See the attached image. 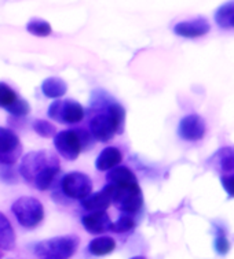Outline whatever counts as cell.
Masks as SVG:
<instances>
[{
    "mask_svg": "<svg viewBox=\"0 0 234 259\" xmlns=\"http://www.w3.org/2000/svg\"><path fill=\"white\" fill-rule=\"evenodd\" d=\"M210 29L211 26L206 18H194L191 21H183L177 24L174 28V32L182 37L196 38L206 36L210 32Z\"/></svg>",
    "mask_w": 234,
    "mask_h": 259,
    "instance_id": "cell-12",
    "label": "cell"
},
{
    "mask_svg": "<svg viewBox=\"0 0 234 259\" xmlns=\"http://www.w3.org/2000/svg\"><path fill=\"white\" fill-rule=\"evenodd\" d=\"M6 110H7L10 114H13V115L24 117V115L29 114V111H30V106L26 103V100L21 99V98H17V100H15L14 103L10 104Z\"/></svg>",
    "mask_w": 234,
    "mask_h": 259,
    "instance_id": "cell-27",
    "label": "cell"
},
{
    "mask_svg": "<svg viewBox=\"0 0 234 259\" xmlns=\"http://www.w3.org/2000/svg\"><path fill=\"white\" fill-rule=\"evenodd\" d=\"M121 159H123V154L120 152V150H117L116 147H106L96 158L95 166L101 171H106L116 167Z\"/></svg>",
    "mask_w": 234,
    "mask_h": 259,
    "instance_id": "cell-14",
    "label": "cell"
},
{
    "mask_svg": "<svg viewBox=\"0 0 234 259\" xmlns=\"http://www.w3.org/2000/svg\"><path fill=\"white\" fill-rule=\"evenodd\" d=\"M62 191L68 198L83 200L88 195H91L92 191V183L90 177L80 171H72L68 173L62 179Z\"/></svg>",
    "mask_w": 234,
    "mask_h": 259,
    "instance_id": "cell-7",
    "label": "cell"
},
{
    "mask_svg": "<svg viewBox=\"0 0 234 259\" xmlns=\"http://www.w3.org/2000/svg\"><path fill=\"white\" fill-rule=\"evenodd\" d=\"M42 91H43V94L47 98H50V99H58V98H61V96L66 94L68 85L61 78L51 77V78H47V80L43 81Z\"/></svg>",
    "mask_w": 234,
    "mask_h": 259,
    "instance_id": "cell-17",
    "label": "cell"
},
{
    "mask_svg": "<svg viewBox=\"0 0 234 259\" xmlns=\"http://www.w3.org/2000/svg\"><path fill=\"white\" fill-rule=\"evenodd\" d=\"M131 259H146V258L142 256V255H138V256H134V258H131Z\"/></svg>",
    "mask_w": 234,
    "mask_h": 259,
    "instance_id": "cell-30",
    "label": "cell"
},
{
    "mask_svg": "<svg viewBox=\"0 0 234 259\" xmlns=\"http://www.w3.org/2000/svg\"><path fill=\"white\" fill-rule=\"evenodd\" d=\"M15 245V233L5 214L0 212V248L2 250H13Z\"/></svg>",
    "mask_w": 234,
    "mask_h": 259,
    "instance_id": "cell-16",
    "label": "cell"
},
{
    "mask_svg": "<svg viewBox=\"0 0 234 259\" xmlns=\"http://www.w3.org/2000/svg\"><path fill=\"white\" fill-rule=\"evenodd\" d=\"M48 117L63 123H77L84 118V109L75 100H55L48 107Z\"/></svg>",
    "mask_w": 234,
    "mask_h": 259,
    "instance_id": "cell-5",
    "label": "cell"
},
{
    "mask_svg": "<svg viewBox=\"0 0 234 259\" xmlns=\"http://www.w3.org/2000/svg\"><path fill=\"white\" fill-rule=\"evenodd\" d=\"M54 146L66 160H75L80 155L81 148L84 146L80 131H63L55 135Z\"/></svg>",
    "mask_w": 234,
    "mask_h": 259,
    "instance_id": "cell-6",
    "label": "cell"
},
{
    "mask_svg": "<svg viewBox=\"0 0 234 259\" xmlns=\"http://www.w3.org/2000/svg\"><path fill=\"white\" fill-rule=\"evenodd\" d=\"M115 187V198L113 203H116L121 211L127 212V214H135L137 211L141 210L144 198H142V192H141V187L138 183L132 185H125V187Z\"/></svg>",
    "mask_w": 234,
    "mask_h": 259,
    "instance_id": "cell-4",
    "label": "cell"
},
{
    "mask_svg": "<svg viewBox=\"0 0 234 259\" xmlns=\"http://www.w3.org/2000/svg\"><path fill=\"white\" fill-rule=\"evenodd\" d=\"M234 18V2H229L216 11L215 19L220 26H229L231 25V19Z\"/></svg>",
    "mask_w": 234,
    "mask_h": 259,
    "instance_id": "cell-21",
    "label": "cell"
},
{
    "mask_svg": "<svg viewBox=\"0 0 234 259\" xmlns=\"http://www.w3.org/2000/svg\"><path fill=\"white\" fill-rule=\"evenodd\" d=\"M108 180H109L110 184H115L117 187H125V185H132L137 181L135 175L125 166H116L112 170H109L108 173Z\"/></svg>",
    "mask_w": 234,
    "mask_h": 259,
    "instance_id": "cell-15",
    "label": "cell"
},
{
    "mask_svg": "<svg viewBox=\"0 0 234 259\" xmlns=\"http://www.w3.org/2000/svg\"><path fill=\"white\" fill-rule=\"evenodd\" d=\"M79 239L76 236H58L40 241L35 247L39 259H71L76 252Z\"/></svg>",
    "mask_w": 234,
    "mask_h": 259,
    "instance_id": "cell-1",
    "label": "cell"
},
{
    "mask_svg": "<svg viewBox=\"0 0 234 259\" xmlns=\"http://www.w3.org/2000/svg\"><path fill=\"white\" fill-rule=\"evenodd\" d=\"M11 211L18 220L19 225L28 229L36 228L44 218L43 204L40 203V200L30 196H22L17 199L11 206Z\"/></svg>",
    "mask_w": 234,
    "mask_h": 259,
    "instance_id": "cell-2",
    "label": "cell"
},
{
    "mask_svg": "<svg viewBox=\"0 0 234 259\" xmlns=\"http://www.w3.org/2000/svg\"><path fill=\"white\" fill-rule=\"evenodd\" d=\"M219 166L223 171H234V147H227L220 150Z\"/></svg>",
    "mask_w": 234,
    "mask_h": 259,
    "instance_id": "cell-22",
    "label": "cell"
},
{
    "mask_svg": "<svg viewBox=\"0 0 234 259\" xmlns=\"http://www.w3.org/2000/svg\"><path fill=\"white\" fill-rule=\"evenodd\" d=\"M26 30L29 33L38 36V37H46V36H50L51 32H53L51 25L44 19H32V21H29L28 25H26Z\"/></svg>",
    "mask_w": 234,
    "mask_h": 259,
    "instance_id": "cell-20",
    "label": "cell"
},
{
    "mask_svg": "<svg viewBox=\"0 0 234 259\" xmlns=\"http://www.w3.org/2000/svg\"><path fill=\"white\" fill-rule=\"evenodd\" d=\"M53 165H59V160L54 154L48 151H34L22 158L19 165V175L28 183H34L43 170Z\"/></svg>",
    "mask_w": 234,
    "mask_h": 259,
    "instance_id": "cell-3",
    "label": "cell"
},
{
    "mask_svg": "<svg viewBox=\"0 0 234 259\" xmlns=\"http://www.w3.org/2000/svg\"><path fill=\"white\" fill-rule=\"evenodd\" d=\"M58 173H59V165L50 166V167L43 170V171L35 179V187L38 189H40V191H46V189H48L51 187V184L54 183V180H55Z\"/></svg>",
    "mask_w": 234,
    "mask_h": 259,
    "instance_id": "cell-19",
    "label": "cell"
},
{
    "mask_svg": "<svg viewBox=\"0 0 234 259\" xmlns=\"http://www.w3.org/2000/svg\"><path fill=\"white\" fill-rule=\"evenodd\" d=\"M34 129L38 135H40L42 137H47V139L48 137H55V135H57V129H55L53 123L43 121V119L35 121Z\"/></svg>",
    "mask_w": 234,
    "mask_h": 259,
    "instance_id": "cell-25",
    "label": "cell"
},
{
    "mask_svg": "<svg viewBox=\"0 0 234 259\" xmlns=\"http://www.w3.org/2000/svg\"><path fill=\"white\" fill-rule=\"evenodd\" d=\"M230 26H234V18L231 19V25H230Z\"/></svg>",
    "mask_w": 234,
    "mask_h": 259,
    "instance_id": "cell-31",
    "label": "cell"
},
{
    "mask_svg": "<svg viewBox=\"0 0 234 259\" xmlns=\"http://www.w3.org/2000/svg\"><path fill=\"white\" fill-rule=\"evenodd\" d=\"M21 154L18 136L11 129L0 127V165H13Z\"/></svg>",
    "mask_w": 234,
    "mask_h": 259,
    "instance_id": "cell-8",
    "label": "cell"
},
{
    "mask_svg": "<svg viewBox=\"0 0 234 259\" xmlns=\"http://www.w3.org/2000/svg\"><path fill=\"white\" fill-rule=\"evenodd\" d=\"M90 129L94 139L102 143L109 142L116 133H119V129L116 126L115 121H113L109 111L98 114L92 118L90 122Z\"/></svg>",
    "mask_w": 234,
    "mask_h": 259,
    "instance_id": "cell-9",
    "label": "cell"
},
{
    "mask_svg": "<svg viewBox=\"0 0 234 259\" xmlns=\"http://www.w3.org/2000/svg\"><path fill=\"white\" fill-rule=\"evenodd\" d=\"M113 198H115V187L109 183L102 191L88 195L86 199H83L81 206L90 212L106 211L113 203Z\"/></svg>",
    "mask_w": 234,
    "mask_h": 259,
    "instance_id": "cell-11",
    "label": "cell"
},
{
    "mask_svg": "<svg viewBox=\"0 0 234 259\" xmlns=\"http://www.w3.org/2000/svg\"><path fill=\"white\" fill-rule=\"evenodd\" d=\"M116 241L109 236H101L91 241L88 245V251L95 256H104V255L110 254L112 251H115Z\"/></svg>",
    "mask_w": 234,
    "mask_h": 259,
    "instance_id": "cell-18",
    "label": "cell"
},
{
    "mask_svg": "<svg viewBox=\"0 0 234 259\" xmlns=\"http://www.w3.org/2000/svg\"><path fill=\"white\" fill-rule=\"evenodd\" d=\"M108 111L113 118V121H115L116 126L119 129V133L123 132V129H124V118H125V111L124 109L117 103H112L108 107Z\"/></svg>",
    "mask_w": 234,
    "mask_h": 259,
    "instance_id": "cell-23",
    "label": "cell"
},
{
    "mask_svg": "<svg viewBox=\"0 0 234 259\" xmlns=\"http://www.w3.org/2000/svg\"><path fill=\"white\" fill-rule=\"evenodd\" d=\"M215 250L218 254L220 255H225L229 252L230 250V243L229 240L226 239V236L223 235H220L216 237V240H215Z\"/></svg>",
    "mask_w": 234,
    "mask_h": 259,
    "instance_id": "cell-28",
    "label": "cell"
},
{
    "mask_svg": "<svg viewBox=\"0 0 234 259\" xmlns=\"http://www.w3.org/2000/svg\"><path fill=\"white\" fill-rule=\"evenodd\" d=\"M222 185L231 198H234V175L233 176H223L222 177Z\"/></svg>",
    "mask_w": 234,
    "mask_h": 259,
    "instance_id": "cell-29",
    "label": "cell"
},
{
    "mask_svg": "<svg viewBox=\"0 0 234 259\" xmlns=\"http://www.w3.org/2000/svg\"><path fill=\"white\" fill-rule=\"evenodd\" d=\"M134 226V218H131L129 215H123V217H120L116 222H112L110 231L116 232V233H123V232H129Z\"/></svg>",
    "mask_w": 234,
    "mask_h": 259,
    "instance_id": "cell-26",
    "label": "cell"
},
{
    "mask_svg": "<svg viewBox=\"0 0 234 259\" xmlns=\"http://www.w3.org/2000/svg\"><path fill=\"white\" fill-rule=\"evenodd\" d=\"M17 94H15L13 88H10L9 85L5 82H0V107L7 109L10 104H13L17 100Z\"/></svg>",
    "mask_w": 234,
    "mask_h": 259,
    "instance_id": "cell-24",
    "label": "cell"
},
{
    "mask_svg": "<svg viewBox=\"0 0 234 259\" xmlns=\"http://www.w3.org/2000/svg\"><path fill=\"white\" fill-rule=\"evenodd\" d=\"M206 129V121L197 114H190V115H186L181 119L179 136L187 142H197V140H201L204 137Z\"/></svg>",
    "mask_w": 234,
    "mask_h": 259,
    "instance_id": "cell-10",
    "label": "cell"
},
{
    "mask_svg": "<svg viewBox=\"0 0 234 259\" xmlns=\"http://www.w3.org/2000/svg\"><path fill=\"white\" fill-rule=\"evenodd\" d=\"M81 224L84 226V229L92 235H99L105 231H110V226H112L110 218L106 211L90 212L83 217Z\"/></svg>",
    "mask_w": 234,
    "mask_h": 259,
    "instance_id": "cell-13",
    "label": "cell"
}]
</instances>
